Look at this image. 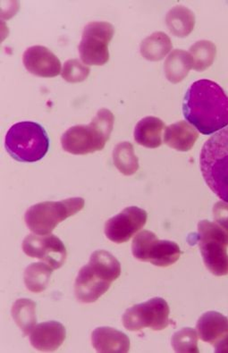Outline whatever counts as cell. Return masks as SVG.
Wrapping results in <instances>:
<instances>
[{
	"label": "cell",
	"mask_w": 228,
	"mask_h": 353,
	"mask_svg": "<svg viewBox=\"0 0 228 353\" xmlns=\"http://www.w3.org/2000/svg\"><path fill=\"white\" fill-rule=\"evenodd\" d=\"M67 337V331L61 323L49 321L35 325L30 334V342L40 352H55L63 345Z\"/></svg>",
	"instance_id": "cell-14"
},
{
	"label": "cell",
	"mask_w": 228,
	"mask_h": 353,
	"mask_svg": "<svg viewBox=\"0 0 228 353\" xmlns=\"http://www.w3.org/2000/svg\"><path fill=\"white\" fill-rule=\"evenodd\" d=\"M183 113L200 134H215L228 125V95L215 81L198 80L186 92Z\"/></svg>",
	"instance_id": "cell-1"
},
{
	"label": "cell",
	"mask_w": 228,
	"mask_h": 353,
	"mask_svg": "<svg viewBox=\"0 0 228 353\" xmlns=\"http://www.w3.org/2000/svg\"><path fill=\"white\" fill-rule=\"evenodd\" d=\"M132 252L138 261L149 262L157 267L175 264L181 256V250L174 241L158 240L154 233L143 230L134 238Z\"/></svg>",
	"instance_id": "cell-8"
},
{
	"label": "cell",
	"mask_w": 228,
	"mask_h": 353,
	"mask_svg": "<svg viewBox=\"0 0 228 353\" xmlns=\"http://www.w3.org/2000/svg\"><path fill=\"white\" fill-rule=\"evenodd\" d=\"M199 137L197 130L185 121H179L165 130L164 143L178 152H186L193 149Z\"/></svg>",
	"instance_id": "cell-17"
},
{
	"label": "cell",
	"mask_w": 228,
	"mask_h": 353,
	"mask_svg": "<svg viewBox=\"0 0 228 353\" xmlns=\"http://www.w3.org/2000/svg\"><path fill=\"white\" fill-rule=\"evenodd\" d=\"M23 252L31 258L41 259L53 270H59L68 257L67 249L62 241L53 234H29L23 241Z\"/></svg>",
	"instance_id": "cell-11"
},
{
	"label": "cell",
	"mask_w": 228,
	"mask_h": 353,
	"mask_svg": "<svg viewBox=\"0 0 228 353\" xmlns=\"http://www.w3.org/2000/svg\"><path fill=\"white\" fill-rule=\"evenodd\" d=\"M23 63L26 70L36 77L53 78L62 71L59 57L49 48L40 45L27 48L23 55Z\"/></svg>",
	"instance_id": "cell-13"
},
{
	"label": "cell",
	"mask_w": 228,
	"mask_h": 353,
	"mask_svg": "<svg viewBox=\"0 0 228 353\" xmlns=\"http://www.w3.org/2000/svg\"><path fill=\"white\" fill-rule=\"evenodd\" d=\"M53 268L43 262L29 265L23 273L26 288L34 294H40L48 288Z\"/></svg>",
	"instance_id": "cell-22"
},
{
	"label": "cell",
	"mask_w": 228,
	"mask_h": 353,
	"mask_svg": "<svg viewBox=\"0 0 228 353\" xmlns=\"http://www.w3.org/2000/svg\"><path fill=\"white\" fill-rule=\"evenodd\" d=\"M121 274V265L110 252L96 250L89 263L81 268L74 283V294L83 303H93L106 294Z\"/></svg>",
	"instance_id": "cell-2"
},
{
	"label": "cell",
	"mask_w": 228,
	"mask_h": 353,
	"mask_svg": "<svg viewBox=\"0 0 228 353\" xmlns=\"http://www.w3.org/2000/svg\"><path fill=\"white\" fill-rule=\"evenodd\" d=\"M113 24L91 22L83 29L78 51L83 64L104 65L110 60L109 44L112 40Z\"/></svg>",
	"instance_id": "cell-9"
},
{
	"label": "cell",
	"mask_w": 228,
	"mask_h": 353,
	"mask_svg": "<svg viewBox=\"0 0 228 353\" xmlns=\"http://www.w3.org/2000/svg\"><path fill=\"white\" fill-rule=\"evenodd\" d=\"M114 126V114L101 108L89 125L72 126L61 137L63 150L74 155L101 152L110 140Z\"/></svg>",
	"instance_id": "cell-3"
},
{
	"label": "cell",
	"mask_w": 228,
	"mask_h": 353,
	"mask_svg": "<svg viewBox=\"0 0 228 353\" xmlns=\"http://www.w3.org/2000/svg\"><path fill=\"white\" fill-rule=\"evenodd\" d=\"M198 336L213 346L228 338V319L217 312L204 313L197 322Z\"/></svg>",
	"instance_id": "cell-15"
},
{
	"label": "cell",
	"mask_w": 228,
	"mask_h": 353,
	"mask_svg": "<svg viewBox=\"0 0 228 353\" xmlns=\"http://www.w3.org/2000/svg\"><path fill=\"white\" fill-rule=\"evenodd\" d=\"M169 304L164 299L153 298L125 310L122 316L123 325L133 332L147 327L160 331L169 327Z\"/></svg>",
	"instance_id": "cell-10"
},
{
	"label": "cell",
	"mask_w": 228,
	"mask_h": 353,
	"mask_svg": "<svg viewBox=\"0 0 228 353\" xmlns=\"http://www.w3.org/2000/svg\"><path fill=\"white\" fill-rule=\"evenodd\" d=\"M172 48V41L166 33L156 32L144 39L141 43L140 51L144 59L149 61H160L170 52Z\"/></svg>",
	"instance_id": "cell-21"
},
{
	"label": "cell",
	"mask_w": 228,
	"mask_h": 353,
	"mask_svg": "<svg viewBox=\"0 0 228 353\" xmlns=\"http://www.w3.org/2000/svg\"><path fill=\"white\" fill-rule=\"evenodd\" d=\"M200 168L209 189L228 202V128L212 135L203 145Z\"/></svg>",
	"instance_id": "cell-4"
},
{
	"label": "cell",
	"mask_w": 228,
	"mask_h": 353,
	"mask_svg": "<svg viewBox=\"0 0 228 353\" xmlns=\"http://www.w3.org/2000/svg\"><path fill=\"white\" fill-rule=\"evenodd\" d=\"M5 147L11 158L17 161L34 163L46 155L50 149V139L40 123L25 121L9 128Z\"/></svg>",
	"instance_id": "cell-5"
},
{
	"label": "cell",
	"mask_w": 228,
	"mask_h": 353,
	"mask_svg": "<svg viewBox=\"0 0 228 353\" xmlns=\"http://www.w3.org/2000/svg\"><path fill=\"white\" fill-rule=\"evenodd\" d=\"M85 204V200L80 197L60 201L40 202L27 210L25 224L35 234H50L59 223L80 212Z\"/></svg>",
	"instance_id": "cell-6"
},
{
	"label": "cell",
	"mask_w": 228,
	"mask_h": 353,
	"mask_svg": "<svg viewBox=\"0 0 228 353\" xmlns=\"http://www.w3.org/2000/svg\"><path fill=\"white\" fill-rule=\"evenodd\" d=\"M191 68L193 59L190 54L182 50H173L164 63L165 75L172 83L184 80Z\"/></svg>",
	"instance_id": "cell-19"
},
{
	"label": "cell",
	"mask_w": 228,
	"mask_h": 353,
	"mask_svg": "<svg viewBox=\"0 0 228 353\" xmlns=\"http://www.w3.org/2000/svg\"><path fill=\"white\" fill-rule=\"evenodd\" d=\"M113 162L120 173L133 176L139 169V159L134 153L133 144L123 141L116 145L113 150Z\"/></svg>",
	"instance_id": "cell-24"
},
{
	"label": "cell",
	"mask_w": 228,
	"mask_h": 353,
	"mask_svg": "<svg viewBox=\"0 0 228 353\" xmlns=\"http://www.w3.org/2000/svg\"><path fill=\"white\" fill-rule=\"evenodd\" d=\"M195 21L194 12L184 6H176L171 8L166 17L169 32L179 38L187 37L194 31Z\"/></svg>",
	"instance_id": "cell-20"
},
{
	"label": "cell",
	"mask_w": 228,
	"mask_h": 353,
	"mask_svg": "<svg viewBox=\"0 0 228 353\" xmlns=\"http://www.w3.org/2000/svg\"><path fill=\"white\" fill-rule=\"evenodd\" d=\"M215 352L217 353H228V338L222 341L218 345H214Z\"/></svg>",
	"instance_id": "cell-29"
},
{
	"label": "cell",
	"mask_w": 228,
	"mask_h": 353,
	"mask_svg": "<svg viewBox=\"0 0 228 353\" xmlns=\"http://www.w3.org/2000/svg\"><path fill=\"white\" fill-rule=\"evenodd\" d=\"M90 68L79 59H68L63 66L61 77L68 83H76L85 81L90 74Z\"/></svg>",
	"instance_id": "cell-27"
},
{
	"label": "cell",
	"mask_w": 228,
	"mask_h": 353,
	"mask_svg": "<svg viewBox=\"0 0 228 353\" xmlns=\"http://www.w3.org/2000/svg\"><path fill=\"white\" fill-rule=\"evenodd\" d=\"M213 216L216 223L221 226L228 235V202H217L213 208Z\"/></svg>",
	"instance_id": "cell-28"
},
{
	"label": "cell",
	"mask_w": 228,
	"mask_h": 353,
	"mask_svg": "<svg viewBox=\"0 0 228 353\" xmlns=\"http://www.w3.org/2000/svg\"><path fill=\"white\" fill-rule=\"evenodd\" d=\"M92 342L96 352L101 353H127L130 340L127 334L111 327H98L92 332Z\"/></svg>",
	"instance_id": "cell-16"
},
{
	"label": "cell",
	"mask_w": 228,
	"mask_h": 353,
	"mask_svg": "<svg viewBox=\"0 0 228 353\" xmlns=\"http://www.w3.org/2000/svg\"><path fill=\"white\" fill-rule=\"evenodd\" d=\"M189 54L193 59V68L197 72L205 71L214 62L217 47L209 41H199L190 48Z\"/></svg>",
	"instance_id": "cell-25"
},
{
	"label": "cell",
	"mask_w": 228,
	"mask_h": 353,
	"mask_svg": "<svg viewBox=\"0 0 228 353\" xmlns=\"http://www.w3.org/2000/svg\"><path fill=\"white\" fill-rule=\"evenodd\" d=\"M36 304L29 299H19L12 307V316L23 336L31 334L36 325Z\"/></svg>",
	"instance_id": "cell-23"
},
{
	"label": "cell",
	"mask_w": 228,
	"mask_h": 353,
	"mask_svg": "<svg viewBox=\"0 0 228 353\" xmlns=\"http://www.w3.org/2000/svg\"><path fill=\"white\" fill-rule=\"evenodd\" d=\"M148 219L146 211L137 207H128L105 224V234L115 243H127L145 225Z\"/></svg>",
	"instance_id": "cell-12"
},
{
	"label": "cell",
	"mask_w": 228,
	"mask_h": 353,
	"mask_svg": "<svg viewBox=\"0 0 228 353\" xmlns=\"http://www.w3.org/2000/svg\"><path fill=\"white\" fill-rule=\"evenodd\" d=\"M166 128L163 121L156 117H146L136 123L134 137L136 143L149 149L160 147L162 132Z\"/></svg>",
	"instance_id": "cell-18"
},
{
	"label": "cell",
	"mask_w": 228,
	"mask_h": 353,
	"mask_svg": "<svg viewBox=\"0 0 228 353\" xmlns=\"http://www.w3.org/2000/svg\"><path fill=\"white\" fill-rule=\"evenodd\" d=\"M171 345L176 352L198 353V333L193 328H183L174 334Z\"/></svg>",
	"instance_id": "cell-26"
},
{
	"label": "cell",
	"mask_w": 228,
	"mask_h": 353,
	"mask_svg": "<svg viewBox=\"0 0 228 353\" xmlns=\"http://www.w3.org/2000/svg\"><path fill=\"white\" fill-rule=\"evenodd\" d=\"M198 239L204 264L217 276L228 274V235L217 223L203 220L198 224Z\"/></svg>",
	"instance_id": "cell-7"
}]
</instances>
